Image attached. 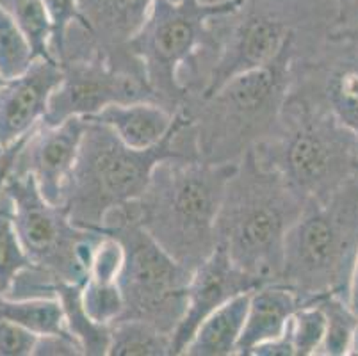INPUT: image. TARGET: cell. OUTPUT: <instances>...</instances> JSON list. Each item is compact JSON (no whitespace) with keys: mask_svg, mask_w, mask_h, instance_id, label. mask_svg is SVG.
Returning <instances> with one entry per match:
<instances>
[{"mask_svg":"<svg viewBox=\"0 0 358 356\" xmlns=\"http://www.w3.org/2000/svg\"><path fill=\"white\" fill-rule=\"evenodd\" d=\"M250 356H296L287 328H285L284 335H280L278 339L257 346Z\"/></svg>","mask_w":358,"mask_h":356,"instance_id":"obj_32","label":"cell"},{"mask_svg":"<svg viewBox=\"0 0 358 356\" xmlns=\"http://www.w3.org/2000/svg\"><path fill=\"white\" fill-rule=\"evenodd\" d=\"M358 257V176L330 198L307 201L289 230L280 283L303 305L335 294L350 299Z\"/></svg>","mask_w":358,"mask_h":356,"instance_id":"obj_7","label":"cell"},{"mask_svg":"<svg viewBox=\"0 0 358 356\" xmlns=\"http://www.w3.org/2000/svg\"><path fill=\"white\" fill-rule=\"evenodd\" d=\"M102 232L123 248L118 283L123 294L122 319H139L173 337L187 306L193 271L185 269L141 227L127 205L107 214Z\"/></svg>","mask_w":358,"mask_h":356,"instance_id":"obj_8","label":"cell"},{"mask_svg":"<svg viewBox=\"0 0 358 356\" xmlns=\"http://www.w3.org/2000/svg\"><path fill=\"white\" fill-rule=\"evenodd\" d=\"M236 164L166 159L145 192L127 204L136 220L185 269L194 271L217 246L216 221Z\"/></svg>","mask_w":358,"mask_h":356,"instance_id":"obj_4","label":"cell"},{"mask_svg":"<svg viewBox=\"0 0 358 356\" xmlns=\"http://www.w3.org/2000/svg\"><path fill=\"white\" fill-rule=\"evenodd\" d=\"M252 152L305 201L327 200L358 176L355 134L321 104L292 90L273 134Z\"/></svg>","mask_w":358,"mask_h":356,"instance_id":"obj_6","label":"cell"},{"mask_svg":"<svg viewBox=\"0 0 358 356\" xmlns=\"http://www.w3.org/2000/svg\"><path fill=\"white\" fill-rule=\"evenodd\" d=\"M241 0H155L141 27L127 47L143 63L157 104L178 113L187 93L178 80L184 66L200 48H213L210 20L230 13Z\"/></svg>","mask_w":358,"mask_h":356,"instance_id":"obj_9","label":"cell"},{"mask_svg":"<svg viewBox=\"0 0 358 356\" xmlns=\"http://www.w3.org/2000/svg\"><path fill=\"white\" fill-rule=\"evenodd\" d=\"M307 201L250 150L237 162L216 221L217 244L262 285L280 283L289 230Z\"/></svg>","mask_w":358,"mask_h":356,"instance_id":"obj_5","label":"cell"},{"mask_svg":"<svg viewBox=\"0 0 358 356\" xmlns=\"http://www.w3.org/2000/svg\"><path fill=\"white\" fill-rule=\"evenodd\" d=\"M47 296L57 299L63 308L64 322L71 337L83 348L87 356L109 355L110 326L100 325L90 318L83 303V285L52 278L47 287Z\"/></svg>","mask_w":358,"mask_h":356,"instance_id":"obj_20","label":"cell"},{"mask_svg":"<svg viewBox=\"0 0 358 356\" xmlns=\"http://www.w3.org/2000/svg\"><path fill=\"white\" fill-rule=\"evenodd\" d=\"M38 333L11 321H0V356H32Z\"/></svg>","mask_w":358,"mask_h":356,"instance_id":"obj_30","label":"cell"},{"mask_svg":"<svg viewBox=\"0 0 358 356\" xmlns=\"http://www.w3.org/2000/svg\"><path fill=\"white\" fill-rule=\"evenodd\" d=\"M209 27L213 48L198 50L178 73L187 98L210 97L236 75L271 63L298 36H330L337 16L330 0H241Z\"/></svg>","mask_w":358,"mask_h":356,"instance_id":"obj_1","label":"cell"},{"mask_svg":"<svg viewBox=\"0 0 358 356\" xmlns=\"http://www.w3.org/2000/svg\"><path fill=\"white\" fill-rule=\"evenodd\" d=\"M32 267L13 218V204L6 189L0 191V294H8L20 273Z\"/></svg>","mask_w":358,"mask_h":356,"instance_id":"obj_24","label":"cell"},{"mask_svg":"<svg viewBox=\"0 0 358 356\" xmlns=\"http://www.w3.org/2000/svg\"><path fill=\"white\" fill-rule=\"evenodd\" d=\"M91 118L109 127L127 146L136 150L159 145L177 123V113L155 102L113 104Z\"/></svg>","mask_w":358,"mask_h":356,"instance_id":"obj_18","label":"cell"},{"mask_svg":"<svg viewBox=\"0 0 358 356\" xmlns=\"http://www.w3.org/2000/svg\"><path fill=\"white\" fill-rule=\"evenodd\" d=\"M45 8L52 25L50 54L57 61L63 52L68 29L73 24H79L84 31H87V22L80 13L79 0H45Z\"/></svg>","mask_w":358,"mask_h":356,"instance_id":"obj_29","label":"cell"},{"mask_svg":"<svg viewBox=\"0 0 358 356\" xmlns=\"http://www.w3.org/2000/svg\"><path fill=\"white\" fill-rule=\"evenodd\" d=\"M27 137H29V134L25 137H22L20 141L15 143L13 146L2 150V153H0V191H2V187H4L9 173H11V169H13V164H15V161H16V155H18V152H20L22 145H24Z\"/></svg>","mask_w":358,"mask_h":356,"instance_id":"obj_34","label":"cell"},{"mask_svg":"<svg viewBox=\"0 0 358 356\" xmlns=\"http://www.w3.org/2000/svg\"><path fill=\"white\" fill-rule=\"evenodd\" d=\"M331 34L338 36V38H346L350 39V41H353L355 45H358V25H355V27H350V29H335Z\"/></svg>","mask_w":358,"mask_h":356,"instance_id":"obj_35","label":"cell"},{"mask_svg":"<svg viewBox=\"0 0 358 356\" xmlns=\"http://www.w3.org/2000/svg\"><path fill=\"white\" fill-rule=\"evenodd\" d=\"M262 287L257 278L234 264L221 244L193 271L187 285V306L171 337L173 356L184 355L194 332L209 313L241 294Z\"/></svg>","mask_w":358,"mask_h":356,"instance_id":"obj_14","label":"cell"},{"mask_svg":"<svg viewBox=\"0 0 358 356\" xmlns=\"http://www.w3.org/2000/svg\"><path fill=\"white\" fill-rule=\"evenodd\" d=\"M337 16V29L358 25V0H330Z\"/></svg>","mask_w":358,"mask_h":356,"instance_id":"obj_33","label":"cell"},{"mask_svg":"<svg viewBox=\"0 0 358 356\" xmlns=\"http://www.w3.org/2000/svg\"><path fill=\"white\" fill-rule=\"evenodd\" d=\"M299 306H303L301 298L284 283H268L252 290L237 355L250 356L257 346L284 335Z\"/></svg>","mask_w":358,"mask_h":356,"instance_id":"obj_16","label":"cell"},{"mask_svg":"<svg viewBox=\"0 0 358 356\" xmlns=\"http://www.w3.org/2000/svg\"><path fill=\"white\" fill-rule=\"evenodd\" d=\"M2 83H4V78H2V77H0V84H2Z\"/></svg>","mask_w":358,"mask_h":356,"instance_id":"obj_36","label":"cell"},{"mask_svg":"<svg viewBox=\"0 0 358 356\" xmlns=\"http://www.w3.org/2000/svg\"><path fill=\"white\" fill-rule=\"evenodd\" d=\"M84 355L77 339L70 333H47L40 335L32 356H79Z\"/></svg>","mask_w":358,"mask_h":356,"instance_id":"obj_31","label":"cell"},{"mask_svg":"<svg viewBox=\"0 0 358 356\" xmlns=\"http://www.w3.org/2000/svg\"><path fill=\"white\" fill-rule=\"evenodd\" d=\"M86 125L87 118L80 116L68 118L59 125L40 123L22 145L11 173L31 175L45 200L61 205Z\"/></svg>","mask_w":358,"mask_h":356,"instance_id":"obj_13","label":"cell"},{"mask_svg":"<svg viewBox=\"0 0 358 356\" xmlns=\"http://www.w3.org/2000/svg\"><path fill=\"white\" fill-rule=\"evenodd\" d=\"M63 80L52 93L45 125H59L68 118H91L113 104L155 102L143 63L127 43L113 52L95 48L90 54L59 61Z\"/></svg>","mask_w":358,"mask_h":356,"instance_id":"obj_11","label":"cell"},{"mask_svg":"<svg viewBox=\"0 0 358 356\" xmlns=\"http://www.w3.org/2000/svg\"><path fill=\"white\" fill-rule=\"evenodd\" d=\"M0 321H11L38 335L70 333L59 301L52 298L15 299L0 294Z\"/></svg>","mask_w":358,"mask_h":356,"instance_id":"obj_22","label":"cell"},{"mask_svg":"<svg viewBox=\"0 0 358 356\" xmlns=\"http://www.w3.org/2000/svg\"><path fill=\"white\" fill-rule=\"evenodd\" d=\"M296 356H317L327 333V318L317 303L299 306L287 325Z\"/></svg>","mask_w":358,"mask_h":356,"instance_id":"obj_28","label":"cell"},{"mask_svg":"<svg viewBox=\"0 0 358 356\" xmlns=\"http://www.w3.org/2000/svg\"><path fill=\"white\" fill-rule=\"evenodd\" d=\"M154 2L155 0H79L80 13L87 22V31L83 29L84 34L99 50H116L141 27Z\"/></svg>","mask_w":358,"mask_h":356,"instance_id":"obj_17","label":"cell"},{"mask_svg":"<svg viewBox=\"0 0 358 356\" xmlns=\"http://www.w3.org/2000/svg\"><path fill=\"white\" fill-rule=\"evenodd\" d=\"M291 90L330 111L358 141V45L330 34L315 52L298 55Z\"/></svg>","mask_w":358,"mask_h":356,"instance_id":"obj_12","label":"cell"},{"mask_svg":"<svg viewBox=\"0 0 358 356\" xmlns=\"http://www.w3.org/2000/svg\"><path fill=\"white\" fill-rule=\"evenodd\" d=\"M83 303L93 321L113 326L123 315V294L118 280L87 276L83 285Z\"/></svg>","mask_w":358,"mask_h":356,"instance_id":"obj_27","label":"cell"},{"mask_svg":"<svg viewBox=\"0 0 358 356\" xmlns=\"http://www.w3.org/2000/svg\"><path fill=\"white\" fill-rule=\"evenodd\" d=\"M0 153H2V150H0Z\"/></svg>","mask_w":358,"mask_h":356,"instance_id":"obj_37","label":"cell"},{"mask_svg":"<svg viewBox=\"0 0 358 356\" xmlns=\"http://www.w3.org/2000/svg\"><path fill=\"white\" fill-rule=\"evenodd\" d=\"M61 80L63 68L55 59L36 57L24 75L0 84V150L18 143L43 122Z\"/></svg>","mask_w":358,"mask_h":356,"instance_id":"obj_15","label":"cell"},{"mask_svg":"<svg viewBox=\"0 0 358 356\" xmlns=\"http://www.w3.org/2000/svg\"><path fill=\"white\" fill-rule=\"evenodd\" d=\"M34 50L27 36L0 9V77L4 80L20 77L34 63Z\"/></svg>","mask_w":358,"mask_h":356,"instance_id":"obj_26","label":"cell"},{"mask_svg":"<svg viewBox=\"0 0 358 356\" xmlns=\"http://www.w3.org/2000/svg\"><path fill=\"white\" fill-rule=\"evenodd\" d=\"M173 356L171 335L139 319H120L110 326L109 356Z\"/></svg>","mask_w":358,"mask_h":356,"instance_id":"obj_21","label":"cell"},{"mask_svg":"<svg viewBox=\"0 0 358 356\" xmlns=\"http://www.w3.org/2000/svg\"><path fill=\"white\" fill-rule=\"evenodd\" d=\"M327 318V333L317 356H346L351 355L358 339V315L351 308L350 299L328 294L317 301Z\"/></svg>","mask_w":358,"mask_h":356,"instance_id":"obj_23","label":"cell"},{"mask_svg":"<svg viewBox=\"0 0 358 356\" xmlns=\"http://www.w3.org/2000/svg\"><path fill=\"white\" fill-rule=\"evenodd\" d=\"M175 157L201 159L193 122L184 111L177 113L173 130L146 150L130 148L109 127L87 118L61 207L75 225L102 232L107 214L138 200L159 162Z\"/></svg>","mask_w":358,"mask_h":356,"instance_id":"obj_3","label":"cell"},{"mask_svg":"<svg viewBox=\"0 0 358 356\" xmlns=\"http://www.w3.org/2000/svg\"><path fill=\"white\" fill-rule=\"evenodd\" d=\"M250 294H241L221 305L201 321L185 348V356H234L237 355L246 315Z\"/></svg>","mask_w":358,"mask_h":356,"instance_id":"obj_19","label":"cell"},{"mask_svg":"<svg viewBox=\"0 0 358 356\" xmlns=\"http://www.w3.org/2000/svg\"><path fill=\"white\" fill-rule=\"evenodd\" d=\"M11 198L18 237L32 266L63 282L84 285L103 232L75 225L66 208L45 200L31 175L9 173L4 184Z\"/></svg>","mask_w":358,"mask_h":356,"instance_id":"obj_10","label":"cell"},{"mask_svg":"<svg viewBox=\"0 0 358 356\" xmlns=\"http://www.w3.org/2000/svg\"><path fill=\"white\" fill-rule=\"evenodd\" d=\"M0 9L27 36L36 57L54 59L50 54L52 25L45 0H0Z\"/></svg>","mask_w":358,"mask_h":356,"instance_id":"obj_25","label":"cell"},{"mask_svg":"<svg viewBox=\"0 0 358 356\" xmlns=\"http://www.w3.org/2000/svg\"><path fill=\"white\" fill-rule=\"evenodd\" d=\"M330 36H298L271 63L230 78L207 98H187L180 111L193 122L203 161L236 164L275 130L294 80V61Z\"/></svg>","mask_w":358,"mask_h":356,"instance_id":"obj_2","label":"cell"}]
</instances>
